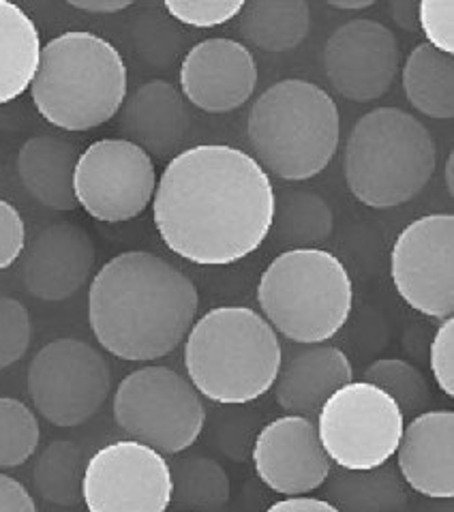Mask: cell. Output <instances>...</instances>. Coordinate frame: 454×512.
<instances>
[{"mask_svg": "<svg viewBox=\"0 0 454 512\" xmlns=\"http://www.w3.org/2000/svg\"><path fill=\"white\" fill-rule=\"evenodd\" d=\"M275 217L270 176L249 153L200 144L168 161L153 198L155 228L178 258L230 266L262 247Z\"/></svg>", "mask_w": 454, "mask_h": 512, "instance_id": "6da1fadb", "label": "cell"}, {"mask_svg": "<svg viewBox=\"0 0 454 512\" xmlns=\"http://www.w3.org/2000/svg\"><path fill=\"white\" fill-rule=\"evenodd\" d=\"M200 309L195 283L150 251H125L93 277L88 322L105 352L131 363L165 358L189 335Z\"/></svg>", "mask_w": 454, "mask_h": 512, "instance_id": "7a4b0ae2", "label": "cell"}, {"mask_svg": "<svg viewBox=\"0 0 454 512\" xmlns=\"http://www.w3.org/2000/svg\"><path fill=\"white\" fill-rule=\"evenodd\" d=\"M283 348L262 313L215 307L195 320L185 341L187 380L200 397L219 405H247L270 393Z\"/></svg>", "mask_w": 454, "mask_h": 512, "instance_id": "3957f363", "label": "cell"}, {"mask_svg": "<svg viewBox=\"0 0 454 512\" xmlns=\"http://www.w3.org/2000/svg\"><path fill=\"white\" fill-rule=\"evenodd\" d=\"M127 88V65L114 45L95 33L69 30L41 48L30 97L45 123L78 133L110 123Z\"/></svg>", "mask_w": 454, "mask_h": 512, "instance_id": "277c9868", "label": "cell"}, {"mask_svg": "<svg viewBox=\"0 0 454 512\" xmlns=\"http://www.w3.org/2000/svg\"><path fill=\"white\" fill-rule=\"evenodd\" d=\"M253 159L287 183L322 174L335 159L341 116L335 99L309 80L272 84L255 99L247 120Z\"/></svg>", "mask_w": 454, "mask_h": 512, "instance_id": "5b68a950", "label": "cell"}, {"mask_svg": "<svg viewBox=\"0 0 454 512\" xmlns=\"http://www.w3.org/2000/svg\"><path fill=\"white\" fill-rule=\"evenodd\" d=\"M435 168L429 129L401 108H375L360 116L345 144V183L360 204L375 210L414 200Z\"/></svg>", "mask_w": 454, "mask_h": 512, "instance_id": "8992f818", "label": "cell"}, {"mask_svg": "<svg viewBox=\"0 0 454 512\" xmlns=\"http://www.w3.org/2000/svg\"><path fill=\"white\" fill-rule=\"evenodd\" d=\"M262 318L300 345L339 335L354 307V283L345 264L326 249H287L257 283Z\"/></svg>", "mask_w": 454, "mask_h": 512, "instance_id": "52a82bcc", "label": "cell"}, {"mask_svg": "<svg viewBox=\"0 0 454 512\" xmlns=\"http://www.w3.org/2000/svg\"><path fill=\"white\" fill-rule=\"evenodd\" d=\"M114 420L133 442L159 455H183L204 431V401L193 384L170 367L129 373L114 393Z\"/></svg>", "mask_w": 454, "mask_h": 512, "instance_id": "ba28073f", "label": "cell"}, {"mask_svg": "<svg viewBox=\"0 0 454 512\" xmlns=\"http://www.w3.org/2000/svg\"><path fill=\"white\" fill-rule=\"evenodd\" d=\"M330 463L341 470H373L395 457L405 418L382 388L350 382L339 388L315 418Z\"/></svg>", "mask_w": 454, "mask_h": 512, "instance_id": "9c48e42d", "label": "cell"}, {"mask_svg": "<svg viewBox=\"0 0 454 512\" xmlns=\"http://www.w3.org/2000/svg\"><path fill=\"white\" fill-rule=\"evenodd\" d=\"M28 397L54 427H80L108 401L112 369L93 345L56 339L37 352L28 367Z\"/></svg>", "mask_w": 454, "mask_h": 512, "instance_id": "30bf717a", "label": "cell"}, {"mask_svg": "<svg viewBox=\"0 0 454 512\" xmlns=\"http://www.w3.org/2000/svg\"><path fill=\"white\" fill-rule=\"evenodd\" d=\"M155 189V161L125 138L93 142L75 163V202L88 217L103 223L140 217L153 204Z\"/></svg>", "mask_w": 454, "mask_h": 512, "instance_id": "8fae6325", "label": "cell"}, {"mask_svg": "<svg viewBox=\"0 0 454 512\" xmlns=\"http://www.w3.org/2000/svg\"><path fill=\"white\" fill-rule=\"evenodd\" d=\"M390 279L405 305L433 320L454 313V217L412 221L390 249Z\"/></svg>", "mask_w": 454, "mask_h": 512, "instance_id": "7c38bea8", "label": "cell"}, {"mask_svg": "<svg viewBox=\"0 0 454 512\" xmlns=\"http://www.w3.org/2000/svg\"><path fill=\"white\" fill-rule=\"evenodd\" d=\"M82 502L88 512H168L170 463L140 442H112L88 459Z\"/></svg>", "mask_w": 454, "mask_h": 512, "instance_id": "4fadbf2b", "label": "cell"}, {"mask_svg": "<svg viewBox=\"0 0 454 512\" xmlns=\"http://www.w3.org/2000/svg\"><path fill=\"white\" fill-rule=\"evenodd\" d=\"M401 65L399 41L375 20H352L326 41L324 69L337 93L354 103L382 99L395 82Z\"/></svg>", "mask_w": 454, "mask_h": 512, "instance_id": "5bb4252c", "label": "cell"}, {"mask_svg": "<svg viewBox=\"0 0 454 512\" xmlns=\"http://www.w3.org/2000/svg\"><path fill=\"white\" fill-rule=\"evenodd\" d=\"M251 461L257 478L287 498H300L324 487L332 470L313 420L290 414L270 420L257 433Z\"/></svg>", "mask_w": 454, "mask_h": 512, "instance_id": "9a60e30c", "label": "cell"}, {"mask_svg": "<svg viewBox=\"0 0 454 512\" xmlns=\"http://www.w3.org/2000/svg\"><path fill=\"white\" fill-rule=\"evenodd\" d=\"M257 86V63L245 43L204 39L180 65V95L206 114H230L245 105Z\"/></svg>", "mask_w": 454, "mask_h": 512, "instance_id": "2e32d148", "label": "cell"}, {"mask_svg": "<svg viewBox=\"0 0 454 512\" xmlns=\"http://www.w3.org/2000/svg\"><path fill=\"white\" fill-rule=\"evenodd\" d=\"M95 262V243L84 228L54 223L30 240L22 253L24 288L45 303H63L88 283Z\"/></svg>", "mask_w": 454, "mask_h": 512, "instance_id": "e0dca14e", "label": "cell"}, {"mask_svg": "<svg viewBox=\"0 0 454 512\" xmlns=\"http://www.w3.org/2000/svg\"><path fill=\"white\" fill-rule=\"evenodd\" d=\"M118 114L125 140L140 146L150 159H174L191 131L189 105L168 80H148L135 88Z\"/></svg>", "mask_w": 454, "mask_h": 512, "instance_id": "ac0fdd59", "label": "cell"}, {"mask_svg": "<svg viewBox=\"0 0 454 512\" xmlns=\"http://www.w3.org/2000/svg\"><path fill=\"white\" fill-rule=\"evenodd\" d=\"M395 455L407 489L431 500L454 498V412L429 410L412 418Z\"/></svg>", "mask_w": 454, "mask_h": 512, "instance_id": "d6986e66", "label": "cell"}, {"mask_svg": "<svg viewBox=\"0 0 454 512\" xmlns=\"http://www.w3.org/2000/svg\"><path fill=\"white\" fill-rule=\"evenodd\" d=\"M354 382L350 358L337 345H305L283 360L277 382V405L290 416H302L315 423L322 405L345 384Z\"/></svg>", "mask_w": 454, "mask_h": 512, "instance_id": "ffe728a7", "label": "cell"}, {"mask_svg": "<svg viewBox=\"0 0 454 512\" xmlns=\"http://www.w3.org/2000/svg\"><path fill=\"white\" fill-rule=\"evenodd\" d=\"M80 150L58 135H35L18 153V176L24 189L50 210L71 213L78 208L73 193V172Z\"/></svg>", "mask_w": 454, "mask_h": 512, "instance_id": "44dd1931", "label": "cell"}, {"mask_svg": "<svg viewBox=\"0 0 454 512\" xmlns=\"http://www.w3.org/2000/svg\"><path fill=\"white\" fill-rule=\"evenodd\" d=\"M328 502L339 512H405L410 489L390 461L373 470H330Z\"/></svg>", "mask_w": 454, "mask_h": 512, "instance_id": "7402d4cb", "label": "cell"}, {"mask_svg": "<svg viewBox=\"0 0 454 512\" xmlns=\"http://www.w3.org/2000/svg\"><path fill=\"white\" fill-rule=\"evenodd\" d=\"M39 28L30 15L0 0V105L22 97L33 84L41 56Z\"/></svg>", "mask_w": 454, "mask_h": 512, "instance_id": "603a6c76", "label": "cell"}, {"mask_svg": "<svg viewBox=\"0 0 454 512\" xmlns=\"http://www.w3.org/2000/svg\"><path fill=\"white\" fill-rule=\"evenodd\" d=\"M240 35L264 52H290L307 39L311 9L305 0H249L240 11Z\"/></svg>", "mask_w": 454, "mask_h": 512, "instance_id": "cb8c5ba5", "label": "cell"}, {"mask_svg": "<svg viewBox=\"0 0 454 512\" xmlns=\"http://www.w3.org/2000/svg\"><path fill=\"white\" fill-rule=\"evenodd\" d=\"M403 90L414 108L435 120L454 116V60L420 43L405 58Z\"/></svg>", "mask_w": 454, "mask_h": 512, "instance_id": "d4e9b609", "label": "cell"}, {"mask_svg": "<svg viewBox=\"0 0 454 512\" xmlns=\"http://www.w3.org/2000/svg\"><path fill=\"white\" fill-rule=\"evenodd\" d=\"M170 463L172 504L178 512H221L232 498L225 468L204 455H183Z\"/></svg>", "mask_w": 454, "mask_h": 512, "instance_id": "484cf974", "label": "cell"}, {"mask_svg": "<svg viewBox=\"0 0 454 512\" xmlns=\"http://www.w3.org/2000/svg\"><path fill=\"white\" fill-rule=\"evenodd\" d=\"M332 230L335 215L322 195L302 189L275 193V217L270 232H275L290 249H317V245L332 236Z\"/></svg>", "mask_w": 454, "mask_h": 512, "instance_id": "4316f807", "label": "cell"}, {"mask_svg": "<svg viewBox=\"0 0 454 512\" xmlns=\"http://www.w3.org/2000/svg\"><path fill=\"white\" fill-rule=\"evenodd\" d=\"M84 450L67 440L52 442L41 450L33 468V483L45 502L54 506H78L86 472Z\"/></svg>", "mask_w": 454, "mask_h": 512, "instance_id": "83f0119b", "label": "cell"}, {"mask_svg": "<svg viewBox=\"0 0 454 512\" xmlns=\"http://www.w3.org/2000/svg\"><path fill=\"white\" fill-rule=\"evenodd\" d=\"M362 382H369L399 405L405 420L429 412L431 386L414 365L401 358H380L362 373Z\"/></svg>", "mask_w": 454, "mask_h": 512, "instance_id": "f1b7e54d", "label": "cell"}, {"mask_svg": "<svg viewBox=\"0 0 454 512\" xmlns=\"http://www.w3.org/2000/svg\"><path fill=\"white\" fill-rule=\"evenodd\" d=\"M41 429L35 412L13 397H0V470L20 468L37 453Z\"/></svg>", "mask_w": 454, "mask_h": 512, "instance_id": "f546056e", "label": "cell"}, {"mask_svg": "<svg viewBox=\"0 0 454 512\" xmlns=\"http://www.w3.org/2000/svg\"><path fill=\"white\" fill-rule=\"evenodd\" d=\"M33 341L28 309L11 296H0V371L22 360Z\"/></svg>", "mask_w": 454, "mask_h": 512, "instance_id": "4dcf8cb0", "label": "cell"}, {"mask_svg": "<svg viewBox=\"0 0 454 512\" xmlns=\"http://www.w3.org/2000/svg\"><path fill=\"white\" fill-rule=\"evenodd\" d=\"M245 0H168L165 11L191 28H217L238 18Z\"/></svg>", "mask_w": 454, "mask_h": 512, "instance_id": "1f68e13d", "label": "cell"}, {"mask_svg": "<svg viewBox=\"0 0 454 512\" xmlns=\"http://www.w3.org/2000/svg\"><path fill=\"white\" fill-rule=\"evenodd\" d=\"M418 28L427 45L446 56L454 54V0H422L418 3Z\"/></svg>", "mask_w": 454, "mask_h": 512, "instance_id": "d6a6232c", "label": "cell"}, {"mask_svg": "<svg viewBox=\"0 0 454 512\" xmlns=\"http://www.w3.org/2000/svg\"><path fill=\"white\" fill-rule=\"evenodd\" d=\"M429 365L437 388L454 397V318L442 320L429 345Z\"/></svg>", "mask_w": 454, "mask_h": 512, "instance_id": "836d02e7", "label": "cell"}, {"mask_svg": "<svg viewBox=\"0 0 454 512\" xmlns=\"http://www.w3.org/2000/svg\"><path fill=\"white\" fill-rule=\"evenodd\" d=\"M26 249V225L11 202L0 198V273L22 258Z\"/></svg>", "mask_w": 454, "mask_h": 512, "instance_id": "e575fe53", "label": "cell"}, {"mask_svg": "<svg viewBox=\"0 0 454 512\" xmlns=\"http://www.w3.org/2000/svg\"><path fill=\"white\" fill-rule=\"evenodd\" d=\"M0 512H39L28 489L7 474L0 472Z\"/></svg>", "mask_w": 454, "mask_h": 512, "instance_id": "d590c367", "label": "cell"}, {"mask_svg": "<svg viewBox=\"0 0 454 512\" xmlns=\"http://www.w3.org/2000/svg\"><path fill=\"white\" fill-rule=\"evenodd\" d=\"M266 512H339L328 500L322 498H307V495H300V498H285L266 508Z\"/></svg>", "mask_w": 454, "mask_h": 512, "instance_id": "8d00e7d4", "label": "cell"}, {"mask_svg": "<svg viewBox=\"0 0 454 512\" xmlns=\"http://www.w3.org/2000/svg\"><path fill=\"white\" fill-rule=\"evenodd\" d=\"M69 5L73 9L93 15H116L129 9L133 3H129V0H71Z\"/></svg>", "mask_w": 454, "mask_h": 512, "instance_id": "74e56055", "label": "cell"}, {"mask_svg": "<svg viewBox=\"0 0 454 512\" xmlns=\"http://www.w3.org/2000/svg\"><path fill=\"white\" fill-rule=\"evenodd\" d=\"M392 9V18L397 20V24L405 30H414L418 28V3H395L390 5Z\"/></svg>", "mask_w": 454, "mask_h": 512, "instance_id": "f35d334b", "label": "cell"}, {"mask_svg": "<svg viewBox=\"0 0 454 512\" xmlns=\"http://www.w3.org/2000/svg\"><path fill=\"white\" fill-rule=\"evenodd\" d=\"M373 5H375L373 0H332L330 3L332 9H341V11H362Z\"/></svg>", "mask_w": 454, "mask_h": 512, "instance_id": "ab89813d", "label": "cell"}, {"mask_svg": "<svg viewBox=\"0 0 454 512\" xmlns=\"http://www.w3.org/2000/svg\"><path fill=\"white\" fill-rule=\"evenodd\" d=\"M444 178H446V191L448 195H454V155L450 153L444 165Z\"/></svg>", "mask_w": 454, "mask_h": 512, "instance_id": "60d3db41", "label": "cell"}]
</instances>
